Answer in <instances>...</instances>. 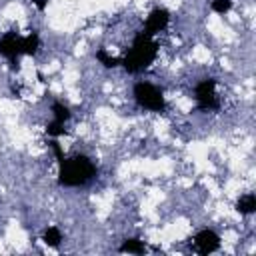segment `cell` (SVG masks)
<instances>
[{"mask_svg": "<svg viewBox=\"0 0 256 256\" xmlns=\"http://www.w3.org/2000/svg\"><path fill=\"white\" fill-rule=\"evenodd\" d=\"M232 6H234L232 0H212L210 10L216 12V14H228V12L232 10Z\"/></svg>", "mask_w": 256, "mask_h": 256, "instance_id": "obj_15", "label": "cell"}, {"mask_svg": "<svg viewBox=\"0 0 256 256\" xmlns=\"http://www.w3.org/2000/svg\"><path fill=\"white\" fill-rule=\"evenodd\" d=\"M236 212H240L242 216H250L256 212V194L254 192H246L236 200Z\"/></svg>", "mask_w": 256, "mask_h": 256, "instance_id": "obj_8", "label": "cell"}, {"mask_svg": "<svg viewBox=\"0 0 256 256\" xmlns=\"http://www.w3.org/2000/svg\"><path fill=\"white\" fill-rule=\"evenodd\" d=\"M194 102L200 110L218 108V92H216V80L214 78H204L194 86Z\"/></svg>", "mask_w": 256, "mask_h": 256, "instance_id": "obj_4", "label": "cell"}, {"mask_svg": "<svg viewBox=\"0 0 256 256\" xmlns=\"http://www.w3.org/2000/svg\"><path fill=\"white\" fill-rule=\"evenodd\" d=\"M0 56L14 62L22 56V34L18 32H6L0 36Z\"/></svg>", "mask_w": 256, "mask_h": 256, "instance_id": "obj_7", "label": "cell"}, {"mask_svg": "<svg viewBox=\"0 0 256 256\" xmlns=\"http://www.w3.org/2000/svg\"><path fill=\"white\" fill-rule=\"evenodd\" d=\"M132 96L136 100V104L148 112H164L166 110V96L164 92L148 82V80H138L132 88Z\"/></svg>", "mask_w": 256, "mask_h": 256, "instance_id": "obj_3", "label": "cell"}, {"mask_svg": "<svg viewBox=\"0 0 256 256\" xmlns=\"http://www.w3.org/2000/svg\"><path fill=\"white\" fill-rule=\"evenodd\" d=\"M122 254H144L148 248H146V242L140 240V238H126L120 248H118Z\"/></svg>", "mask_w": 256, "mask_h": 256, "instance_id": "obj_9", "label": "cell"}, {"mask_svg": "<svg viewBox=\"0 0 256 256\" xmlns=\"http://www.w3.org/2000/svg\"><path fill=\"white\" fill-rule=\"evenodd\" d=\"M46 134H48L50 138H56V140H58L60 136H64V134H66V124L52 120V122L46 126Z\"/></svg>", "mask_w": 256, "mask_h": 256, "instance_id": "obj_14", "label": "cell"}, {"mask_svg": "<svg viewBox=\"0 0 256 256\" xmlns=\"http://www.w3.org/2000/svg\"><path fill=\"white\" fill-rule=\"evenodd\" d=\"M96 176V166L86 154L62 156L58 160V184L64 188H78Z\"/></svg>", "mask_w": 256, "mask_h": 256, "instance_id": "obj_2", "label": "cell"}, {"mask_svg": "<svg viewBox=\"0 0 256 256\" xmlns=\"http://www.w3.org/2000/svg\"><path fill=\"white\" fill-rule=\"evenodd\" d=\"M156 56H158V42H156V38L146 34L144 30H140L134 36L132 46L126 52V56L120 58V66L128 74H140V72H144V70H148L152 66Z\"/></svg>", "mask_w": 256, "mask_h": 256, "instance_id": "obj_1", "label": "cell"}, {"mask_svg": "<svg viewBox=\"0 0 256 256\" xmlns=\"http://www.w3.org/2000/svg\"><path fill=\"white\" fill-rule=\"evenodd\" d=\"M168 24H170V12L166 8H162V6H158V8L150 10V14L146 16V22H144L142 30L146 34H150V36H156L162 30H166Z\"/></svg>", "mask_w": 256, "mask_h": 256, "instance_id": "obj_6", "label": "cell"}, {"mask_svg": "<svg viewBox=\"0 0 256 256\" xmlns=\"http://www.w3.org/2000/svg\"><path fill=\"white\" fill-rule=\"evenodd\" d=\"M96 60L104 66V68H118L120 66V58H116V56H110L104 48H100V50H96Z\"/></svg>", "mask_w": 256, "mask_h": 256, "instance_id": "obj_13", "label": "cell"}, {"mask_svg": "<svg viewBox=\"0 0 256 256\" xmlns=\"http://www.w3.org/2000/svg\"><path fill=\"white\" fill-rule=\"evenodd\" d=\"M40 48V36L38 32H30L22 36V56H34Z\"/></svg>", "mask_w": 256, "mask_h": 256, "instance_id": "obj_10", "label": "cell"}, {"mask_svg": "<svg viewBox=\"0 0 256 256\" xmlns=\"http://www.w3.org/2000/svg\"><path fill=\"white\" fill-rule=\"evenodd\" d=\"M50 110H52V120H56V122L66 124V122L72 118L70 108H68L64 102H60V100H54V102H52V106H50Z\"/></svg>", "mask_w": 256, "mask_h": 256, "instance_id": "obj_11", "label": "cell"}, {"mask_svg": "<svg viewBox=\"0 0 256 256\" xmlns=\"http://www.w3.org/2000/svg\"><path fill=\"white\" fill-rule=\"evenodd\" d=\"M32 2L36 4V8H38V10H44V8L48 6V0H32Z\"/></svg>", "mask_w": 256, "mask_h": 256, "instance_id": "obj_16", "label": "cell"}, {"mask_svg": "<svg viewBox=\"0 0 256 256\" xmlns=\"http://www.w3.org/2000/svg\"><path fill=\"white\" fill-rule=\"evenodd\" d=\"M192 244L198 254H212L220 248V234L212 228H202L194 234Z\"/></svg>", "mask_w": 256, "mask_h": 256, "instance_id": "obj_5", "label": "cell"}, {"mask_svg": "<svg viewBox=\"0 0 256 256\" xmlns=\"http://www.w3.org/2000/svg\"><path fill=\"white\" fill-rule=\"evenodd\" d=\"M42 242H44L46 246H50V248L60 246V242H62V232H60V228H58V226H48V228L42 232Z\"/></svg>", "mask_w": 256, "mask_h": 256, "instance_id": "obj_12", "label": "cell"}]
</instances>
